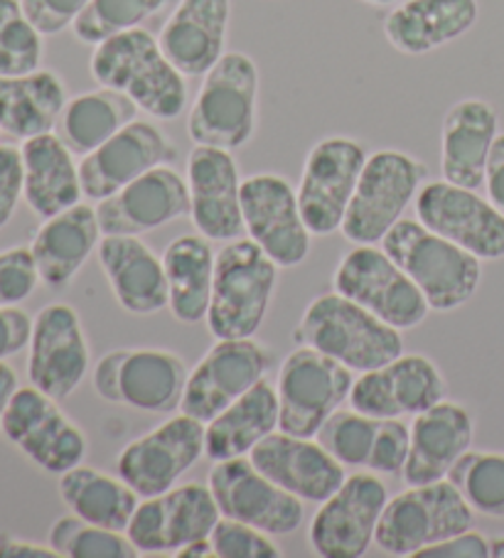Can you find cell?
<instances>
[{
	"label": "cell",
	"mask_w": 504,
	"mask_h": 558,
	"mask_svg": "<svg viewBox=\"0 0 504 558\" xmlns=\"http://www.w3.org/2000/svg\"><path fill=\"white\" fill-rule=\"evenodd\" d=\"M89 70L96 84L125 94L155 121L178 119L188 106V76L165 57L158 37L143 27L96 45Z\"/></svg>",
	"instance_id": "6da1fadb"
},
{
	"label": "cell",
	"mask_w": 504,
	"mask_h": 558,
	"mask_svg": "<svg viewBox=\"0 0 504 558\" xmlns=\"http://www.w3.org/2000/svg\"><path fill=\"white\" fill-rule=\"evenodd\" d=\"M293 340L327 354L355 374L384 367L404 354L401 330L337 291L317 295L305 305Z\"/></svg>",
	"instance_id": "7a4b0ae2"
},
{
	"label": "cell",
	"mask_w": 504,
	"mask_h": 558,
	"mask_svg": "<svg viewBox=\"0 0 504 558\" xmlns=\"http://www.w3.org/2000/svg\"><path fill=\"white\" fill-rule=\"evenodd\" d=\"M382 248L429 301L431 311L451 313L470 303L482 281V262L451 239L431 232L419 219H399Z\"/></svg>",
	"instance_id": "3957f363"
},
{
	"label": "cell",
	"mask_w": 504,
	"mask_h": 558,
	"mask_svg": "<svg viewBox=\"0 0 504 558\" xmlns=\"http://www.w3.org/2000/svg\"><path fill=\"white\" fill-rule=\"evenodd\" d=\"M280 266L251 239H235L217 252L207 327L217 340L256 338L278 286Z\"/></svg>",
	"instance_id": "277c9868"
},
{
	"label": "cell",
	"mask_w": 504,
	"mask_h": 558,
	"mask_svg": "<svg viewBox=\"0 0 504 558\" xmlns=\"http://www.w3.org/2000/svg\"><path fill=\"white\" fill-rule=\"evenodd\" d=\"M259 111V66L244 52L225 57L202 76V86L188 117L195 146L225 150L244 148L254 138Z\"/></svg>",
	"instance_id": "5b68a950"
},
{
	"label": "cell",
	"mask_w": 504,
	"mask_h": 558,
	"mask_svg": "<svg viewBox=\"0 0 504 558\" xmlns=\"http://www.w3.org/2000/svg\"><path fill=\"white\" fill-rule=\"evenodd\" d=\"M190 369L180 354L160 348H121L96 362L94 391L113 407L168 416L180 409Z\"/></svg>",
	"instance_id": "8992f818"
},
{
	"label": "cell",
	"mask_w": 504,
	"mask_h": 558,
	"mask_svg": "<svg viewBox=\"0 0 504 558\" xmlns=\"http://www.w3.org/2000/svg\"><path fill=\"white\" fill-rule=\"evenodd\" d=\"M475 512L448 477L413 485L386 502L374 534V546L389 556H416L425 546L468 532Z\"/></svg>",
	"instance_id": "52a82bcc"
},
{
	"label": "cell",
	"mask_w": 504,
	"mask_h": 558,
	"mask_svg": "<svg viewBox=\"0 0 504 558\" xmlns=\"http://www.w3.org/2000/svg\"><path fill=\"white\" fill-rule=\"evenodd\" d=\"M425 166L404 150H376L364 162L355 197L340 227L355 246L382 244L419 195Z\"/></svg>",
	"instance_id": "ba28073f"
},
{
	"label": "cell",
	"mask_w": 504,
	"mask_h": 558,
	"mask_svg": "<svg viewBox=\"0 0 504 558\" xmlns=\"http://www.w3.org/2000/svg\"><path fill=\"white\" fill-rule=\"evenodd\" d=\"M352 369L305 344L288 354L278 369V430L315 438L320 426L350 401Z\"/></svg>",
	"instance_id": "9c48e42d"
},
{
	"label": "cell",
	"mask_w": 504,
	"mask_h": 558,
	"mask_svg": "<svg viewBox=\"0 0 504 558\" xmlns=\"http://www.w3.org/2000/svg\"><path fill=\"white\" fill-rule=\"evenodd\" d=\"M333 288L396 330H413L431 313L404 268L376 244L347 252L333 274Z\"/></svg>",
	"instance_id": "30bf717a"
},
{
	"label": "cell",
	"mask_w": 504,
	"mask_h": 558,
	"mask_svg": "<svg viewBox=\"0 0 504 558\" xmlns=\"http://www.w3.org/2000/svg\"><path fill=\"white\" fill-rule=\"evenodd\" d=\"M367 158L370 153L362 143L347 136H327L310 148L296 187L310 234L340 232Z\"/></svg>",
	"instance_id": "8fae6325"
},
{
	"label": "cell",
	"mask_w": 504,
	"mask_h": 558,
	"mask_svg": "<svg viewBox=\"0 0 504 558\" xmlns=\"http://www.w3.org/2000/svg\"><path fill=\"white\" fill-rule=\"evenodd\" d=\"M3 436L50 475L82 465L89 448L84 430L60 409V401L33 384L15 391L3 418Z\"/></svg>",
	"instance_id": "7c38bea8"
},
{
	"label": "cell",
	"mask_w": 504,
	"mask_h": 558,
	"mask_svg": "<svg viewBox=\"0 0 504 558\" xmlns=\"http://www.w3.org/2000/svg\"><path fill=\"white\" fill-rule=\"evenodd\" d=\"M207 485L221 517L239 519L271 536L293 534L305 522L303 499L266 477L249 456L215 463Z\"/></svg>",
	"instance_id": "4fadbf2b"
},
{
	"label": "cell",
	"mask_w": 504,
	"mask_h": 558,
	"mask_svg": "<svg viewBox=\"0 0 504 558\" xmlns=\"http://www.w3.org/2000/svg\"><path fill=\"white\" fill-rule=\"evenodd\" d=\"M274 367V354L256 338L217 340L190 372L180 413L209 423L229 403L244 397Z\"/></svg>",
	"instance_id": "5bb4252c"
},
{
	"label": "cell",
	"mask_w": 504,
	"mask_h": 558,
	"mask_svg": "<svg viewBox=\"0 0 504 558\" xmlns=\"http://www.w3.org/2000/svg\"><path fill=\"white\" fill-rule=\"evenodd\" d=\"M205 456V423L180 413L145 436L125 442L116 458V473L139 497H155L176 487L178 480Z\"/></svg>",
	"instance_id": "9a60e30c"
},
{
	"label": "cell",
	"mask_w": 504,
	"mask_h": 558,
	"mask_svg": "<svg viewBox=\"0 0 504 558\" xmlns=\"http://www.w3.org/2000/svg\"><path fill=\"white\" fill-rule=\"evenodd\" d=\"M413 207L423 227L451 239L480 262L504 258V215L478 190L433 180L419 190Z\"/></svg>",
	"instance_id": "2e32d148"
},
{
	"label": "cell",
	"mask_w": 504,
	"mask_h": 558,
	"mask_svg": "<svg viewBox=\"0 0 504 558\" xmlns=\"http://www.w3.org/2000/svg\"><path fill=\"white\" fill-rule=\"evenodd\" d=\"M389 502V493L376 473L345 477L310 522L308 542L323 558H360L374 544L376 524Z\"/></svg>",
	"instance_id": "e0dca14e"
},
{
	"label": "cell",
	"mask_w": 504,
	"mask_h": 558,
	"mask_svg": "<svg viewBox=\"0 0 504 558\" xmlns=\"http://www.w3.org/2000/svg\"><path fill=\"white\" fill-rule=\"evenodd\" d=\"M241 215L254 244L280 268H296L310 254V229L298 207L290 182L276 172H259L241 180Z\"/></svg>",
	"instance_id": "ac0fdd59"
},
{
	"label": "cell",
	"mask_w": 504,
	"mask_h": 558,
	"mask_svg": "<svg viewBox=\"0 0 504 558\" xmlns=\"http://www.w3.org/2000/svg\"><path fill=\"white\" fill-rule=\"evenodd\" d=\"M219 517L209 485H176L155 497H143L125 534L141 554H176L182 546L209 538Z\"/></svg>",
	"instance_id": "d6986e66"
},
{
	"label": "cell",
	"mask_w": 504,
	"mask_h": 558,
	"mask_svg": "<svg viewBox=\"0 0 504 558\" xmlns=\"http://www.w3.org/2000/svg\"><path fill=\"white\" fill-rule=\"evenodd\" d=\"M27 350L31 384L57 401L70 399L92 367L82 317L67 303H50L35 315Z\"/></svg>",
	"instance_id": "ffe728a7"
},
{
	"label": "cell",
	"mask_w": 504,
	"mask_h": 558,
	"mask_svg": "<svg viewBox=\"0 0 504 558\" xmlns=\"http://www.w3.org/2000/svg\"><path fill=\"white\" fill-rule=\"evenodd\" d=\"M448 384L423 354H401L384 367L362 372L350 391V407L372 418L416 416L445 399Z\"/></svg>",
	"instance_id": "44dd1931"
},
{
	"label": "cell",
	"mask_w": 504,
	"mask_h": 558,
	"mask_svg": "<svg viewBox=\"0 0 504 558\" xmlns=\"http://www.w3.org/2000/svg\"><path fill=\"white\" fill-rule=\"evenodd\" d=\"M176 158L178 148L153 121L135 119L104 146L80 160L84 197L101 202L131 185L148 170L170 166Z\"/></svg>",
	"instance_id": "7402d4cb"
},
{
	"label": "cell",
	"mask_w": 504,
	"mask_h": 558,
	"mask_svg": "<svg viewBox=\"0 0 504 558\" xmlns=\"http://www.w3.org/2000/svg\"><path fill=\"white\" fill-rule=\"evenodd\" d=\"M190 219L209 242H235L244 229L241 175L231 150L195 146L188 158Z\"/></svg>",
	"instance_id": "603a6c76"
},
{
	"label": "cell",
	"mask_w": 504,
	"mask_h": 558,
	"mask_svg": "<svg viewBox=\"0 0 504 558\" xmlns=\"http://www.w3.org/2000/svg\"><path fill=\"white\" fill-rule=\"evenodd\" d=\"M104 236L129 234L143 236L182 217H190V187L170 166H158L145 172L116 195L96 202Z\"/></svg>",
	"instance_id": "cb8c5ba5"
},
{
	"label": "cell",
	"mask_w": 504,
	"mask_h": 558,
	"mask_svg": "<svg viewBox=\"0 0 504 558\" xmlns=\"http://www.w3.org/2000/svg\"><path fill=\"white\" fill-rule=\"evenodd\" d=\"M261 473L303 502H325L345 483V465L315 438L274 430L249 453Z\"/></svg>",
	"instance_id": "d4e9b609"
},
{
	"label": "cell",
	"mask_w": 504,
	"mask_h": 558,
	"mask_svg": "<svg viewBox=\"0 0 504 558\" xmlns=\"http://www.w3.org/2000/svg\"><path fill=\"white\" fill-rule=\"evenodd\" d=\"M475 440V418L460 401L443 399L416 413L411 421V450L401 470L404 483L429 485L445 480L451 468L468 453Z\"/></svg>",
	"instance_id": "484cf974"
},
{
	"label": "cell",
	"mask_w": 504,
	"mask_h": 558,
	"mask_svg": "<svg viewBox=\"0 0 504 558\" xmlns=\"http://www.w3.org/2000/svg\"><path fill=\"white\" fill-rule=\"evenodd\" d=\"M231 0H180L160 27L165 57L185 76H205L227 52Z\"/></svg>",
	"instance_id": "4316f807"
},
{
	"label": "cell",
	"mask_w": 504,
	"mask_h": 558,
	"mask_svg": "<svg viewBox=\"0 0 504 558\" xmlns=\"http://www.w3.org/2000/svg\"><path fill=\"white\" fill-rule=\"evenodd\" d=\"M96 256H99L113 298L125 313L153 315L168 307V278H165L163 256L141 242V236H101Z\"/></svg>",
	"instance_id": "83f0119b"
},
{
	"label": "cell",
	"mask_w": 504,
	"mask_h": 558,
	"mask_svg": "<svg viewBox=\"0 0 504 558\" xmlns=\"http://www.w3.org/2000/svg\"><path fill=\"white\" fill-rule=\"evenodd\" d=\"M500 136L497 109L484 99L455 101L443 117L441 172L453 185L482 190L494 138Z\"/></svg>",
	"instance_id": "f1b7e54d"
},
{
	"label": "cell",
	"mask_w": 504,
	"mask_h": 558,
	"mask_svg": "<svg viewBox=\"0 0 504 558\" xmlns=\"http://www.w3.org/2000/svg\"><path fill=\"white\" fill-rule=\"evenodd\" d=\"M478 17V0H401L384 17V37L396 52L421 57L460 40Z\"/></svg>",
	"instance_id": "f546056e"
},
{
	"label": "cell",
	"mask_w": 504,
	"mask_h": 558,
	"mask_svg": "<svg viewBox=\"0 0 504 558\" xmlns=\"http://www.w3.org/2000/svg\"><path fill=\"white\" fill-rule=\"evenodd\" d=\"M101 236L104 232L96 207L84 205V202L50 219H43V227L37 229L31 244L40 281L55 291L70 286L89 262V256L99 248Z\"/></svg>",
	"instance_id": "4dcf8cb0"
},
{
	"label": "cell",
	"mask_w": 504,
	"mask_h": 558,
	"mask_svg": "<svg viewBox=\"0 0 504 558\" xmlns=\"http://www.w3.org/2000/svg\"><path fill=\"white\" fill-rule=\"evenodd\" d=\"M21 153L25 175L23 199L37 217L50 219L80 205L84 197L80 166L57 133L23 141Z\"/></svg>",
	"instance_id": "1f68e13d"
},
{
	"label": "cell",
	"mask_w": 504,
	"mask_h": 558,
	"mask_svg": "<svg viewBox=\"0 0 504 558\" xmlns=\"http://www.w3.org/2000/svg\"><path fill=\"white\" fill-rule=\"evenodd\" d=\"M274 430H278V397L274 384L264 379L205 423V456L212 463L249 456Z\"/></svg>",
	"instance_id": "d6a6232c"
},
{
	"label": "cell",
	"mask_w": 504,
	"mask_h": 558,
	"mask_svg": "<svg viewBox=\"0 0 504 558\" xmlns=\"http://www.w3.org/2000/svg\"><path fill=\"white\" fill-rule=\"evenodd\" d=\"M67 101V86L52 70L0 76V131L21 141L52 133Z\"/></svg>",
	"instance_id": "836d02e7"
},
{
	"label": "cell",
	"mask_w": 504,
	"mask_h": 558,
	"mask_svg": "<svg viewBox=\"0 0 504 558\" xmlns=\"http://www.w3.org/2000/svg\"><path fill=\"white\" fill-rule=\"evenodd\" d=\"M217 254L202 234H185L170 242L163 252L165 278H168V307L182 325L207 320L215 286Z\"/></svg>",
	"instance_id": "e575fe53"
},
{
	"label": "cell",
	"mask_w": 504,
	"mask_h": 558,
	"mask_svg": "<svg viewBox=\"0 0 504 558\" xmlns=\"http://www.w3.org/2000/svg\"><path fill=\"white\" fill-rule=\"evenodd\" d=\"M139 106L125 94L99 86L64 104L62 117L57 121V136L74 156L84 158L139 119Z\"/></svg>",
	"instance_id": "d590c367"
},
{
	"label": "cell",
	"mask_w": 504,
	"mask_h": 558,
	"mask_svg": "<svg viewBox=\"0 0 504 558\" xmlns=\"http://www.w3.org/2000/svg\"><path fill=\"white\" fill-rule=\"evenodd\" d=\"M62 502L72 509L84 522L125 532L133 519L135 507L141 505V497L133 487L123 483L121 477H113L89 465H76L60 475Z\"/></svg>",
	"instance_id": "8d00e7d4"
},
{
	"label": "cell",
	"mask_w": 504,
	"mask_h": 558,
	"mask_svg": "<svg viewBox=\"0 0 504 558\" xmlns=\"http://www.w3.org/2000/svg\"><path fill=\"white\" fill-rule=\"evenodd\" d=\"M448 480L475 514L504 519V453L470 448L451 468Z\"/></svg>",
	"instance_id": "74e56055"
},
{
	"label": "cell",
	"mask_w": 504,
	"mask_h": 558,
	"mask_svg": "<svg viewBox=\"0 0 504 558\" xmlns=\"http://www.w3.org/2000/svg\"><path fill=\"white\" fill-rule=\"evenodd\" d=\"M57 554L64 558H135L141 556L139 548L125 532L96 526L84 522L76 514L60 517L50 526L47 538Z\"/></svg>",
	"instance_id": "f35d334b"
},
{
	"label": "cell",
	"mask_w": 504,
	"mask_h": 558,
	"mask_svg": "<svg viewBox=\"0 0 504 558\" xmlns=\"http://www.w3.org/2000/svg\"><path fill=\"white\" fill-rule=\"evenodd\" d=\"M45 57V35L25 15L21 0H0V76L37 72Z\"/></svg>",
	"instance_id": "ab89813d"
},
{
	"label": "cell",
	"mask_w": 504,
	"mask_h": 558,
	"mask_svg": "<svg viewBox=\"0 0 504 558\" xmlns=\"http://www.w3.org/2000/svg\"><path fill=\"white\" fill-rule=\"evenodd\" d=\"M168 3L170 0H92L74 21L72 33L80 43L96 47L113 35L141 27Z\"/></svg>",
	"instance_id": "60d3db41"
},
{
	"label": "cell",
	"mask_w": 504,
	"mask_h": 558,
	"mask_svg": "<svg viewBox=\"0 0 504 558\" xmlns=\"http://www.w3.org/2000/svg\"><path fill=\"white\" fill-rule=\"evenodd\" d=\"M382 418H372L357 409H337L320 430L315 440L345 468H367Z\"/></svg>",
	"instance_id": "b9f144b4"
},
{
	"label": "cell",
	"mask_w": 504,
	"mask_h": 558,
	"mask_svg": "<svg viewBox=\"0 0 504 558\" xmlns=\"http://www.w3.org/2000/svg\"><path fill=\"white\" fill-rule=\"evenodd\" d=\"M212 548L217 558H278L280 548L274 536L261 529L239 522V519L219 517L212 529Z\"/></svg>",
	"instance_id": "7bdbcfd3"
},
{
	"label": "cell",
	"mask_w": 504,
	"mask_h": 558,
	"mask_svg": "<svg viewBox=\"0 0 504 558\" xmlns=\"http://www.w3.org/2000/svg\"><path fill=\"white\" fill-rule=\"evenodd\" d=\"M40 283L31 246L0 252V305H21Z\"/></svg>",
	"instance_id": "ee69618b"
},
{
	"label": "cell",
	"mask_w": 504,
	"mask_h": 558,
	"mask_svg": "<svg viewBox=\"0 0 504 558\" xmlns=\"http://www.w3.org/2000/svg\"><path fill=\"white\" fill-rule=\"evenodd\" d=\"M411 450V426L401 418H382L367 470L376 475H399Z\"/></svg>",
	"instance_id": "f6af8a7d"
},
{
	"label": "cell",
	"mask_w": 504,
	"mask_h": 558,
	"mask_svg": "<svg viewBox=\"0 0 504 558\" xmlns=\"http://www.w3.org/2000/svg\"><path fill=\"white\" fill-rule=\"evenodd\" d=\"M25 15L45 37L60 35L72 27L92 0H21Z\"/></svg>",
	"instance_id": "bcb514c9"
},
{
	"label": "cell",
	"mask_w": 504,
	"mask_h": 558,
	"mask_svg": "<svg viewBox=\"0 0 504 558\" xmlns=\"http://www.w3.org/2000/svg\"><path fill=\"white\" fill-rule=\"evenodd\" d=\"M23 153L21 148L0 146V229L8 227L23 199Z\"/></svg>",
	"instance_id": "7dc6e473"
},
{
	"label": "cell",
	"mask_w": 504,
	"mask_h": 558,
	"mask_svg": "<svg viewBox=\"0 0 504 558\" xmlns=\"http://www.w3.org/2000/svg\"><path fill=\"white\" fill-rule=\"evenodd\" d=\"M33 320L21 305H0V362L21 354L33 338Z\"/></svg>",
	"instance_id": "c3c4849f"
},
{
	"label": "cell",
	"mask_w": 504,
	"mask_h": 558,
	"mask_svg": "<svg viewBox=\"0 0 504 558\" xmlns=\"http://www.w3.org/2000/svg\"><path fill=\"white\" fill-rule=\"evenodd\" d=\"M490 556V538H484L475 529L460 532L455 536L443 538L439 544L425 546L416 558H488Z\"/></svg>",
	"instance_id": "681fc988"
},
{
	"label": "cell",
	"mask_w": 504,
	"mask_h": 558,
	"mask_svg": "<svg viewBox=\"0 0 504 558\" xmlns=\"http://www.w3.org/2000/svg\"><path fill=\"white\" fill-rule=\"evenodd\" d=\"M484 192H488L492 205L504 215V133H500L492 143L488 170H484Z\"/></svg>",
	"instance_id": "f907efd6"
},
{
	"label": "cell",
	"mask_w": 504,
	"mask_h": 558,
	"mask_svg": "<svg viewBox=\"0 0 504 558\" xmlns=\"http://www.w3.org/2000/svg\"><path fill=\"white\" fill-rule=\"evenodd\" d=\"M60 554L47 544H35L25 542V538H17L11 534H0V558H57Z\"/></svg>",
	"instance_id": "816d5d0a"
},
{
	"label": "cell",
	"mask_w": 504,
	"mask_h": 558,
	"mask_svg": "<svg viewBox=\"0 0 504 558\" xmlns=\"http://www.w3.org/2000/svg\"><path fill=\"white\" fill-rule=\"evenodd\" d=\"M17 389H21L17 372L8 362H0V433H3V418Z\"/></svg>",
	"instance_id": "f5cc1de1"
},
{
	"label": "cell",
	"mask_w": 504,
	"mask_h": 558,
	"mask_svg": "<svg viewBox=\"0 0 504 558\" xmlns=\"http://www.w3.org/2000/svg\"><path fill=\"white\" fill-rule=\"evenodd\" d=\"M176 556H180V558H207V556H215V548H212L209 538H200V542H192L188 546L178 548Z\"/></svg>",
	"instance_id": "db71d44e"
},
{
	"label": "cell",
	"mask_w": 504,
	"mask_h": 558,
	"mask_svg": "<svg viewBox=\"0 0 504 558\" xmlns=\"http://www.w3.org/2000/svg\"><path fill=\"white\" fill-rule=\"evenodd\" d=\"M490 556L492 558H504V536H497L490 542Z\"/></svg>",
	"instance_id": "11a10c76"
},
{
	"label": "cell",
	"mask_w": 504,
	"mask_h": 558,
	"mask_svg": "<svg viewBox=\"0 0 504 558\" xmlns=\"http://www.w3.org/2000/svg\"><path fill=\"white\" fill-rule=\"evenodd\" d=\"M362 3H370V5H376V8H386V5L399 3V0H362Z\"/></svg>",
	"instance_id": "9f6ffc18"
}]
</instances>
